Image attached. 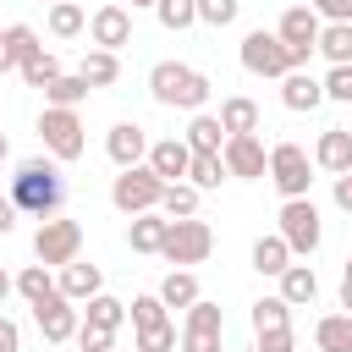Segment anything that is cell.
<instances>
[{"mask_svg":"<svg viewBox=\"0 0 352 352\" xmlns=\"http://www.w3.org/2000/svg\"><path fill=\"white\" fill-rule=\"evenodd\" d=\"M0 352H22V330H16L6 314H0Z\"/></svg>","mask_w":352,"mask_h":352,"instance_id":"cell-47","label":"cell"},{"mask_svg":"<svg viewBox=\"0 0 352 352\" xmlns=\"http://www.w3.org/2000/svg\"><path fill=\"white\" fill-rule=\"evenodd\" d=\"M336 204L352 214V170H341V176H336Z\"/></svg>","mask_w":352,"mask_h":352,"instance_id":"cell-48","label":"cell"},{"mask_svg":"<svg viewBox=\"0 0 352 352\" xmlns=\"http://www.w3.org/2000/svg\"><path fill=\"white\" fill-rule=\"evenodd\" d=\"M104 148H110V160L126 170V165H143V154H148V132L138 126V121H116L110 126V138H104Z\"/></svg>","mask_w":352,"mask_h":352,"instance_id":"cell-14","label":"cell"},{"mask_svg":"<svg viewBox=\"0 0 352 352\" xmlns=\"http://www.w3.org/2000/svg\"><path fill=\"white\" fill-rule=\"evenodd\" d=\"M55 77H60V60H55L50 50H38L33 60H22V82H28V88H50Z\"/></svg>","mask_w":352,"mask_h":352,"instance_id":"cell-37","label":"cell"},{"mask_svg":"<svg viewBox=\"0 0 352 352\" xmlns=\"http://www.w3.org/2000/svg\"><path fill=\"white\" fill-rule=\"evenodd\" d=\"M11 286H16V292H22L28 302H44V297H55V292H60V286L50 280V264H28V270H22V275H16Z\"/></svg>","mask_w":352,"mask_h":352,"instance_id":"cell-32","label":"cell"},{"mask_svg":"<svg viewBox=\"0 0 352 352\" xmlns=\"http://www.w3.org/2000/svg\"><path fill=\"white\" fill-rule=\"evenodd\" d=\"M324 99L352 104V66H330V77H324Z\"/></svg>","mask_w":352,"mask_h":352,"instance_id":"cell-43","label":"cell"},{"mask_svg":"<svg viewBox=\"0 0 352 352\" xmlns=\"http://www.w3.org/2000/svg\"><path fill=\"white\" fill-rule=\"evenodd\" d=\"M160 192H165V182H160L148 165H126V170L116 176V187H110V204H116L121 214H143V209H160Z\"/></svg>","mask_w":352,"mask_h":352,"instance_id":"cell-4","label":"cell"},{"mask_svg":"<svg viewBox=\"0 0 352 352\" xmlns=\"http://www.w3.org/2000/svg\"><path fill=\"white\" fill-rule=\"evenodd\" d=\"M88 33H94V50H121V44H132V16L121 6H99L88 16Z\"/></svg>","mask_w":352,"mask_h":352,"instance_id":"cell-13","label":"cell"},{"mask_svg":"<svg viewBox=\"0 0 352 352\" xmlns=\"http://www.w3.org/2000/svg\"><path fill=\"white\" fill-rule=\"evenodd\" d=\"M280 99H286V110H314V104L324 99V82H319L308 66H297V72L280 77Z\"/></svg>","mask_w":352,"mask_h":352,"instance_id":"cell-18","label":"cell"},{"mask_svg":"<svg viewBox=\"0 0 352 352\" xmlns=\"http://www.w3.org/2000/svg\"><path fill=\"white\" fill-rule=\"evenodd\" d=\"M77 72H82V82H88V88H110V82L121 77V60H116V50H88Z\"/></svg>","mask_w":352,"mask_h":352,"instance_id":"cell-24","label":"cell"},{"mask_svg":"<svg viewBox=\"0 0 352 352\" xmlns=\"http://www.w3.org/2000/svg\"><path fill=\"white\" fill-rule=\"evenodd\" d=\"M220 160H226V176H242V182H253V176L270 170V154H264L258 132H231L226 148H220Z\"/></svg>","mask_w":352,"mask_h":352,"instance_id":"cell-11","label":"cell"},{"mask_svg":"<svg viewBox=\"0 0 352 352\" xmlns=\"http://www.w3.org/2000/svg\"><path fill=\"white\" fill-rule=\"evenodd\" d=\"M160 214H165V220L198 214V187H192V182H165V192H160Z\"/></svg>","mask_w":352,"mask_h":352,"instance_id":"cell-27","label":"cell"},{"mask_svg":"<svg viewBox=\"0 0 352 352\" xmlns=\"http://www.w3.org/2000/svg\"><path fill=\"white\" fill-rule=\"evenodd\" d=\"M126 319H132V330H143V324H160V319H165V302H160V292H148V297H132V302H126Z\"/></svg>","mask_w":352,"mask_h":352,"instance_id":"cell-38","label":"cell"},{"mask_svg":"<svg viewBox=\"0 0 352 352\" xmlns=\"http://www.w3.org/2000/svg\"><path fill=\"white\" fill-rule=\"evenodd\" d=\"M60 297H72V302H88L94 292H104V275H99V264H82V258H72V264H60Z\"/></svg>","mask_w":352,"mask_h":352,"instance_id":"cell-17","label":"cell"},{"mask_svg":"<svg viewBox=\"0 0 352 352\" xmlns=\"http://www.w3.org/2000/svg\"><path fill=\"white\" fill-rule=\"evenodd\" d=\"M258 352H297L292 324H286V330H264V336H258Z\"/></svg>","mask_w":352,"mask_h":352,"instance_id":"cell-45","label":"cell"},{"mask_svg":"<svg viewBox=\"0 0 352 352\" xmlns=\"http://www.w3.org/2000/svg\"><path fill=\"white\" fill-rule=\"evenodd\" d=\"M209 248H214V231H209L198 214L170 220V226H165V242H160V253H165L170 264H204Z\"/></svg>","mask_w":352,"mask_h":352,"instance_id":"cell-3","label":"cell"},{"mask_svg":"<svg viewBox=\"0 0 352 352\" xmlns=\"http://www.w3.org/2000/svg\"><path fill=\"white\" fill-rule=\"evenodd\" d=\"M319 16H330V22H352V0H308Z\"/></svg>","mask_w":352,"mask_h":352,"instance_id":"cell-46","label":"cell"},{"mask_svg":"<svg viewBox=\"0 0 352 352\" xmlns=\"http://www.w3.org/2000/svg\"><path fill=\"white\" fill-rule=\"evenodd\" d=\"M132 6H154V0H132Z\"/></svg>","mask_w":352,"mask_h":352,"instance_id":"cell-55","label":"cell"},{"mask_svg":"<svg viewBox=\"0 0 352 352\" xmlns=\"http://www.w3.org/2000/svg\"><path fill=\"white\" fill-rule=\"evenodd\" d=\"M286 324H292V302H286L280 292L253 302V330H258V336H264V330H286Z\"/></svg>","mask_w":352,"mask_h":352,"instance_id":"cell-30","label":"cell"},{"mask_svg":"<svg viewBox=\"0 0 352 352\" xmlns=\"http://www.w3.org/2000/svg\"><path fill=\"white\" fill-rule=\"evenodd\" d=\"M280 44H286V66L297 72V66H308L314 60V44H319V11L314 6H292L286 16H280Z\"/></svg>","mask_w":352,"mask_h":352,"instance_id":"cell-5","label":"cell"},{"mask_svg":"<svg viewBox=\"0 0 352 352\" xmlns=\"http://www.w3.org/2000/svg\"><path fill=\"white\" fill-rule=\"evenodd\" d=\"M165 214L160 209H143V214H132V226H126V242H132V253H160V242H165Z\"/></svg>","mask_w":352,"mask_h":352,"instance_id":"cell-19","label":"cell"},{"mask_svg":"<svg viewBox=\"0 0 352 352\" xmlns=\"http://www.w3.org/2000/svg\"><path fill=\"white\" fill-rule=\"evenodd\" d=\"M187 165H192V148H187L182 138H160V143H148V170H154L160 182H182Z\"/></svg>","mask_w":352,"mask_h":352,"instance_id":"cell-15","label":"cell"},{"mask_svg":"<svg viewBox=\"0 0 352 352\" xmlns=\"http://www.w3.org/2000/svg\"><path fill=\"white\" fill-rule=\"evenodd\" d=\"M33 253H38V264H72L82 253V226L77 220H44L33 236Z\"/></svg>","mask_w":352,"mask_h":352,"instance_id":"cell-9","label":"cell"},{"mask_svg":"<svg viewBox=\"0 0 352 352\" xmlns=\"http://www.w3.org/2000/svg\"><path fill=\"white\" fill-rule=\"evenodd\" d=\"M192 6H198V22H209V28L236 22V0H192Z\"/></svg>","mask_w":352,"mask_h":352,"instance_id":"cell-41","label":"cell"},{"mask_svg":"<svg viewBox=\"0 0 352 352\" xmlns=\"http://www.w3.org/2000/svg\"><path fill=\"white\" fill-rule=\"evenodd\" d=\"M33 319H38V330H44V341H72L77 336V308H72V297H44V302H33Z\"/></svg>","mask_w":352,"mask_h":352,"instance_id":"cell-12","label":"cell"},{"mask_svg":"<svg viewBox=\"0 0 352 352\" xmlns=\"http://www.w3.org/2000/svg\"><path fill=\"white\" fill-rule=\"evenodd\" d=\"M154 16H160V28L182 33V28L198 22V6H192V0H154Z\"/></svg>","mask_w":352,"mask_h":352,"instance_id":"cell-36","label":"cell"},{"mask_svg":"<svg viewBox=\"0 0 352 352\" xmlns=\"http://www.w3.org/2000/svg\"><path fill=\"white\" fill-rule=\"evenodd\" d=\"M182 352H220V330H187Z\"/></svg>","mask_w":352,"mask_h":352,"instance_id":"cell-44","label":"cell"},{"mask_svg":"<svg viewBox=\"0 0 352 352\" xmlns=\"http://www.w3.org/2000/svg\"><path fill=\"white\" fill-rule=\"evenodd\" d=\"M314 341L319 352H352V314H324L314 324Z\"/></svg>","mask_w":352,"mask_h":352,"instance_id":"cell-23","label":"cell"},{"mask_svg":"<svg viewBox=\"0 0 352 352\" xmlns=\"http://www.w3.org/2000/svg\"><path fill=\"white\" fill-rule=\"evenodd\" d=\"M50 33L55 38H77L82 33V6L77 0H55L50 6Z\"/></svg>","mask_w":352,"mask_h":352,"instance_id":"cell-34","label":"cell"},{"mask_svg":"<svg viewBox=\"0 0 352 352\" xmlns=\"http://www.w3.org/2000/svg\"><path fill=\"white\" fill-rule=\"evenodd\" d=\"M6 297H11V275L0 270V308H6Z\"/></svg>","mask_w":352,"mask_h":352,"instance_id":"cell-51","label":"cell"},{"mask_svg":"<svg viewBox=\"0 0 352 352\" xmlns=\"http://www.w3.org/2000/svg\"><path fill=\"white\" fill-rule=\"evenodd\" d=\"M148 94H154L160 104H170V110H204L209 77H204L198 66H187V60H160V66L148 72Z\"/></svg>","mask_w":352,"mask_h":352,"instance_id":"cell-2","label":"cell"},{"mask_svg":"<svg viewBox=\"0 0 352 352\" xmlns=\"http://www.w3.org/2000/svg\"><path fill=\"white\" fill-rule=\"evenodd\" d=\"M341 308L352 314V280H341Z\"/></svg>","mask_w":352,"mask_h":352,"instance_id":"cell-50","label":"cell"},{"mask_svg":"<svg viewBox=\"0 0 352 352\" xmlns=\"http://www.w3.org/2000/svg\"><path fill=\"white\" fill-rule=\"evenodd\" d=\"M192 154H220L226 148V126H220V116H192V126H187V138H182Z\"/></svg>","mask_w":352,"mask_h":352,"instance_id":"cell-21","label":"cell"},{"mask_svg":"<svg viewBox=\"0 0 352 352\" xmlns=\"http://www.w3.org/2000/svg\"><path fill=\"white\" fill-rule=\"evenodd\" d=\"M44 99H50V104H66V110H77V104L88 99V82H82V72H60V77L44 88Z\"/></svg>","mask_w":352,"mask_h":352,"instance_id":"cell-31","label":"cell"},{"mask_svg":"<svg viewBox=\"0 0 352 352\" xmlns=\"http://www.w3.org/2000/svg\"><path fill=\"white\" fill-rule=\"evenodd\" d=\"M280 242L292 253H314L319 248V209H314V198H286L280 204Z\"/></svg>","mask_w":352,"mask_h":352,"instance_id":"cell-8","label":"cell"},{"mask_svg":"<svg viewBox=\"0 0 352 352\" xmlns=\"http://www.w3.org/2000/svg\"><path fill=\"white\" fill-rule=\"evenodd\" d=\"M220 176H226V160H220V154H192V165H187V182H192L198 192L220 187Z\"/></svg>","mask_w":352,"mask_h":352,"instance_id":"cell-35","label":"cell"},{"mask_svg":"<svg viewBox=\"0 0 352 352\" xmlns=\"http://www.w3.org/2000/svg\"><path fill=\"white\" fill-rule=\"evenodd\" d=\"M88 324L121 330V324H126V302H121V297H110V292H94V297H88Z\"/></svg>","mask_w":352,"mask_h":352,"instance_id":"cell-33","label":"cell"},{"mask_svg":"<svg viewBox=\"0 0 352 352\" xmlns=\"http://www.w3.org/2000/svg\"><path fill=\"white\" fill-rule=\"evenodd\" d=\"M77 346H82V352H110V346H116V330H104V324H77Z\"/></svg>","mask_w":352,"mask_h":352,"instance_id":"cell-42","label":"cell"},{"mask_svg":"<svg viewBox=\"0 0 352 352\" xmlns=\"http://www.w3.org/2000/svg\"><path fill=\"white\" fill-rule=\"evenodd\" d=\"M314 160L297 148V143H275L270 148V182L280 187V198H308V187H314Z\"/></svg>","mask_w":352,"mask_h":352,"instance_id":"cell-7","label":"cell"},{"mask_svg":"<svg viewBox=\"0 0 352 352\" xmlns=\"http://www.w3.org/2000/svg\"><path fill=\"white\" fill-rule=\"evenodd\" d=\"M0 72H11V55H6V44H0Z\"/></svg>","mask_w":352,"mask_h":352,"instance_id":"cell-52","label":"cell"},{"mask_svg":"<svg viewBox=\"0 0 352 352\" xmlns=\"http://www.w3.org/2000/svg\"><path fill=\"white\" fill-rule=\"evenodd\" d=\"M160 302H165V308H192V302H198V280H192V270H170V275L160 280Z\"/></svg>","mask_w":352,"mask_h":352,"instance_id":"cell-29","label":"cell"},{"mask_svg":"<svg viewBox=\"0 0 352 352\" xmlns=\"http://www.w3.org/2000/svg\"><path fill=\"white\" fill-rule=\"evenodd\" d=\"M286 264H292V248L280 242V231H275V236H258V242H253V270H258V275H280Z\"/></svg>","mask_w":352,"mask_h":352,"instance_id":"cell-28","label":"cell"},{"mask_svg":"<svg viewBox=\"0 0 352 352\" xmlns=\"http://www.w3.org/2000/svg\"><path fill=\"white\" fill-rule=\"evenodd\" d=\"M11 226H16V204H11V198H0V236H6Z\"/></svg>","mask_w":352,"mask_h":352,"instance_id":"cell-49","label":"cell"},{"mask_svg":"<svg viewBox=\"0 0 352 352\" xmlns=\"http://www.w3.org/2000/svg\"><path fill=\"white\" fill-rule=\"evenodd\" d=\"M170 346H176V324H170V319L138 330V352H170Z\"/></svg>","mask_w":352,"mask_h":352,"instance_id":"cell-39","label":"cell"},{"mask_svg":"<svg viewBox=\"0 0 352 352\" xmlns=\"http://www.w3.org/2000/svg\"><path fill=\"white\" fill-rule=\"evenodd\" d=\"M275 280H280V297H286L292 308H302V302H314V297H319V280H314V270H308V264H286Z\"/></svg>","mask_w":352,"mask_h":352,"instance_id":"cell-22","label":"cell"},{"mask_svg":"<svg viewBox=\"0 0 352 352\" xmlns=\"http://www.w3.org/2000/svg\"><path fill=\"white\" fill-rule=\"evenodd\" d=\"M341 280H352V258H346V275H341Z\"/></svg>","mask_w":352,"mask_h":352,"instance_id":"cell-54","label":"cell"},{"mask_svg":"<svg viewBox=\"0 0 352 352\" xmlns=\"http://www.w3.org/2000/svg\"><path fill=\"white\" fill-rule=\"evenodd\" d=\"M253 352H258V346H253Z\"/></svg>","mask_w":352,"mask_h":352,"instance_id":"cell-56","label":"cell"},{"mask_svg":"<svg viewBox=\"0 0 352 352\" xmlns=\"http://www.w3.org/2000/svg\"><path fill=\"white\" fill-rule=\"evenodd\" d=\"M314 55H324L330 66H352V22H324Z\"/></svg>","mask_w":352,"mask_h":352,"instance_id":"cell-20","label":"cell"},{"mask_svg":"<svg viewBox=\"0 0 352 352\" xmlns=\"http://www.w3.org/2000/svg\"><path fill=\"white\" fill-rule=\"evenodd\" d=\"M187 330H226V314H220V302L198 297V302L187 308Z\"/></svg>","mask_w":352,"mask_h":352,"instance_id":"cell-40","label":"cell"},{"mask_svg":"<svg viewBox=\"0 0 352 352\" xmlns=\"http://www.w3.org/2000/svg\"><path fill=\"white\" fill-rule=\"evenodd\" d=\"M6 148H11V143H6V132H0V160H6Z\"/></svg>","mask_w":352,"mask_h":352,"instance_id":"cell-53","label":"cell"},{"mask_svg":"<svg viewBox=\"0 0 352 352\" xmlns=\"http://www.w3.org/2000/svg\"><path fill=\"white\" fill-rule=\"evenodd\" d=\"M50 6H55V0H50Z\"/></svg>","mask_w":352,"mask_h":352,"instance_id":"cell-57","label":"cell"},{"mask_svg":"<svg viewBox=\"0 0 352 352\" xmlns=\"http://www.w3.org/2000/svg\"><path fill=\"white\" fill-rule=\"evenodd\" d=\"M242 66H248L253 77H286L292 66H286V44H280V33L253 28V33L242 38Z\"/></svg>","mask_w":352,"mask_h":352,"instance_id":"cell-10","label":"cell"},{"mask_svg":"<svg viewBox=\"0 0 352 352\" xmlns=\"http://www.w3.org/2000/svg\"><path fill=\"white\" fill-rule=\"evenodd\" d=\"M60 198H66V182H60V170L50 165V160H22L16 165V176H11V204H16V214H55L60 209Z\"/></svg>","mask_w":352,"mask_h":352,"instance_id":"cell-1","label":"cell"},{"mask_svg":"<svg viewBox=\"0 0 352 352\" xmlns=\"http://www.w3.org/2000/svg\"><path fill=\"white\" fill-rule=\"evenodd\" d=\"M38 138H44V148L55 154V160H77L82 154V116L77 110H66V104H50L44 116H38Z\"/></svg>","mask_w":352,"mask_h":352,"instance_id":"cell-6","label":"cell"},{"mask_svg":"<svg viewBox=\"0 0 352 352\" xmlns=\"http://www.w3.org/2000/svg\"><path fill=\"white\" fill-rule=\"evenodd\" d=\"M220 126H226V138H231V132H258V104L242 99V94H231V99L220 104Z\"/></svg>","mask_w":352,"mask_h":352,"instance_id":"cell-26","label":"cell"},{"mask_svg":"<svg viewBox=\"0 0 352 352\" xmlns=\"http://www.w3.org/2000/svg\"><path fill=\"white\" fill-rule=\"evenodd\" d=\"M0 44H6V55H11V66H22V60H33L44 44H38V33L28 28V22H11V28H0Z\"/></svg>","mask_w":352,"mask_h":352,"instance_id":"cell-25","label":"cell"},{"mask_svg":"<svg viewBox=\"0 0 352 352\" xmlns=\"http://www.w3.org/2000/svg\"><path fill=\"white\" fill-rule=\"evenodd\" d=\"M314 165L330 170V176L352 170V132H346V126H324L319 143H314Z\"/></svg>","mask_w":352,"mask_h":352,"instance_id":"cell-16","label":"cell"}]
</instances>
